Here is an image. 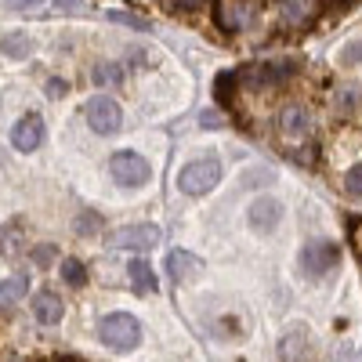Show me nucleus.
<instances>
[{
    "label": "nucleus",
    "mask_w": 362,
    "mask_h": 362,
    "mask_svg": "<svg viewBox=\"0 0 362 362\" xmlns=\"http://www.w3.org/2000/svg\"><path fill=\"white\" fill-rule=\"evenodd\" d=\"M221 174H225V167H221L218 156H199V160H192V163L181 167L177 189L185 192V196H206V192L221 181Z\"/></svg>",
    "instance_id": "obj_1"
},
{
    "label": "nucleus",
    "mask_w": 362,
    "mask_h": 362,
    "mask_svg": "<svg viewBox=\"0 0 362 362\" xmlns=\"http://www.w3.org/2000/svg\"><path fill=\"white\" fill-rule=\"evenodd\" d=\"M98 334H102V341H105L109 348L131 351V348H138V341H141V322H138L134 315H127V312H112V315L102 319Z\"/></svg>",
    "instance_id": "obj_2"
},
{
    "label": "nucleus",
    "mask_w": 362,
    "mask_h": 362,
    "mask_svg": "<svg viewBox=\"0 0 362 362\" xmlns=\"http://www.w3.org/2000/svg\"><path fill=\"white\" fill-rule=\"evenodd\" d=\"M341 264V247L329 243V239H312V243H305V250H300V268H305V276L312 279H322L326 272H334Z\"/></svg>",
    "instance_id": "obj_3"
},
{
    "label": "nucleus",
    "mask_w": 362,
    "mask_h": 362,
    "mask_svg": "<svg viewBox=\"0 0 362 362\" xmlns=\"http://www.w3.org/2000/svg\"><path fill=\"white\" fill-rule=\"evenodd\" d=\"M83 116H87L90 131H98V134H116L119 124H124V109H119V102L109 98V95H95L83 105Z\"/></svg>",
    "instance_id": "obj_4"
},
{
    "label": "nucleus",
    "mask_w": 362,
    "mask_h": 362,
    "mask_svg": "<svg viewBox=\"0 0 362 362\" xmlns=\"http://www.w3.org/2000/svg\"><path fill=\"white\" fill-rule=\"evenodd\" d=\"M261 11V0H218L214 4V15H218V25L225 33H239L247 29Z\"/></svg>",
    "instance_id": "obj_5"
},
{
    "label": "nucleus",
    "mask_w": 362,
    "mask_h": 362,
    "mask_svg": "<svg viewBox=\"0 0 362 362\" xmlns=\"http://www.w3.org/2000/svg\"><path fill=\"white\" fill-rule=\"evenodd\" d=\"M160 243V228L156 225H127V228H116L105 247L109 250H153Z\"/></svg>",
    "instance_id": "obj_6"
},
{
    "label": "nucleus",
    "mask_w": 362,
    "mask_h": 362,
    "mask_svg": "<svg viewBox=\"0 0 362 362\" xmlns=\"http://www.w3.org/2000/svg\"><path fill=\"white\" fill-rule=\"evenodd\" d=\"M109 170H112V177L119 181V185H127V189H138L153 177V167H148L138 153H116L109 160Z\"/></svg>",
    "instance_id": "obj_7"
},
{
    "label": "nucleus",
    "mask_w": 362,
    "mask_h": 362,
    "mask_svg": "<svg viewBox=\"0 0 362 362\" xmlns=\"http://www.w3.org/2000/svg\"><path fill=\"white\" fill-rule=\"evenodd\" d=\"M290 73H297V62H254V66H247L243 69V80L247 87H276V83H283Z\"/></svg>",
    "instance_id": "obj_8"
},
{
    "label": "nucleus",
    "mask_w": 362,
    "mask_h": 362,
    "mask_svg": "<svg viewBox=\"0 0 362 362\" xmlns=\"http://www.w3.org/2000/svg\"><path fill=\"white\" fill-rule=\"evenodd\" d=\"M279 218H283V203H279V199H272V196L254 199V203H250V210H247L250 228H254V232H261V235L276 232V228H279Z\"/></svg>",
    "instance_id": "obj_9"
},
{
    "label": "nucleus",
    "mask_w": 362,
    "mask_h": 362,
    "mask_svg": "<svg viewBox=\"0 0 362 362\" xmlns=\"http://www.w3.org/2000/svg\"><path fill=\"white\" fill-rule=\"evenodd\" d=\"M322 0H279V22L286 29H305L319 18Z\"/></svg>",
    "instance_id": "obj_10"
},
{
    "label": "nucleus",
    "mask_w": 362,
    "mask_h": 362,
    "mask_svg": "<svg viewBox=\"0 0 362 362\" xmlns=\"http://www.w3.org/2000/svg\"><path fill=\"white\" fill-rule=\"evenodd\" d=\"M11 141H15L18 153H37L40 141H44V116L40 112H25L15 124V131H11Z\"/></svg>",
    "instance_id": "obj_11"
},
{
    "label": "nucleus",
    "mask_w": 362,
    "mask_h": 362,
    "mask_svg": "<svg viewBox=\"0 0 362 362\" xmlns=\"http://www.w3.org/2000/svg\"><path fill=\"white\" fill-rule=\"evenodd\" d=\"M279 131L290 138V141H300V138H308L312 134V116L305 105H286L279 112Z\"/></svg>",
    "instance_id": "obj_12"
},
{
    "label": "nucleus",
    "mask_w": 362,
    "mask_h": 362,
    "mask_svg": "<svg viewBox=\"0 0 362 362\" xmlns=\"http://www.w3.org/2000/svg\"><path fill=\"white\" fill-rule=\"evenodd\" d=\"M62 315H66V305H62V297H58V293L44 290V293H37V297H33V319H37L40 326H54V322H62Z\"/></svg>",
    "instance_id": "obj_13"
},
{
    "label": "nucleus",
    "mask_w": 362,
    "mask_h": 362,
    "mask_svg": "<svg viewBox=\"0 0 362 362\" xmlns=\"http://www.w3.org/2000/svg\"><path fill=\"white\" fill-rule=\"evenodd\" d=\"M167 272H170V279L185 283V279H192V276L203 272V261L196 254H189V250H170L167 254Z\"/></svg>",
    "instance_id": "obj_14"
},
{
    "label": "nucleus",
    "mask_w": 362,
    "mask_h": 362,
    "mask_svg": "<svg viewBox=\"0 0 362 362\" xmlns=\"http://www.w3.org/2000/svg\"><path fill=\"white\" fill-rule=\"evenodd\" d=\"M0 51H4V58L25 62V58L33 54V40H29L25 33H4V40H0Z\"/></svg>",
    "instance_id": "obj_15"
},
{
    "label": "nucleus",
    "mask_w": 362,
    "mask_h": 362,
    "mask_svg": "<svg viewBox=\"0 0 362 362\" xmlns=\"http://www.w3.org/2000/svg\"><path fill=\"white\" fill-rule=\"evenodd\" d=\"M127 276H131V286L138 290V293H153L156 290V279H153V268H148L141 257H134L131 264H127Z\"/></svg>",
    "instance_id": "obj_16"
},
{
    "label": "nucleus",
    "mask_w": 362,
    "mask_h": 362,
    "mask_svg": "<svg viewBox=\"0 0 362 362\" xmlns=\"http://www.w3.org/2000/svg\"><path fill=\"white\" fill-rule=\"evenodd\" d=\"M329 102H334L337 112H351V109L362 102V87H355V83H341V87H334Z\"/></svg>",
    "instance_id": "obj_17"
},
{
    "label": "nucleus",
    "mask_w": 362,
    "mask_h": 362,
    "mask_svg": "<svg viewBox=\"0 0 362 362\" xmlns=\"http://www.w3.org/2000/svg\"><path fill=\"white\" fill-rule=\"evenodd\" d=\"M279 355H286V358H305V355H312L308 334H300V329L286 334V337H283V344H279Z\"/></svg>",
    "instance_id": "obj_18"
},
{
    "label": "nucleus",
    "mask_w": 362,
    "mask_h": 362,
    "mask_svg": "<svg viewBox=\"0 0 362 362\" xmlns=\"http://www.w3.org/2000/svg\"><path fill=\"white\" fill-rule=\"evenodd\" d=\"M22 243H25V228L22 225H8L4 232H0V247H4L8 257H15L22 250Z\"/></svg>",
    "instance_id": "obj_19"
},
{
    "label": "nucleus",
    "mask_w": 362,
    "mask_h": 362,
    "mask_svg": "<svg viewBox=\"0 0 362 362\" xmlns=\"http://www.w3.org/2000/svg\"><path fill=\"white\" fill-rule=\"evenodd\" d=\"M25 290H29L25 276H8L4 283H0V297L4 300H18V297H25Z\"/></svg>",
    "instance_id": "obj_20"
},
{
    "label": "nucleus",
    "mask_w": 362,
    "mask_h": 362,
    "mask_svg": "<svg viewBox=\"0 0 362 362\" xmlns=\"http://www.w3.org/2000/svg\"><path fill=\"white\" fill-rule=\"evenodd\" d=\"M62 279H66L69 286H83V283H87V268H83V261H76V257L62 261Z\"/></svg>",
    "instance_id": "obj_21"
},
{
    "label": "nucleus",
    "mask_w": 362,
    "mask_h": 362,
    "mask_svg": "<svg viewBox=\"0 0 362 362\" xmlns=\"http://www.w3.org/2000/svg\"><path fill=\"white\" fill-rule=\"evenodd\" d=\"M276 181V170H268V167H254V170H247L243 174V189H264V185H272Z\"/></svg>",
    "instance_id": "obj_22"
},
{
    "label": "nucleus",
    "mask_w": 362,
    "mask_h": 362,
    "mask_svg": "<svg viewBox=\"0 0 362 362\" xmlns=\"http://www.w3.org/2000/svg\"><path fill=\"white\" fill-rule=\"evenodd\" d=\"M235 73H221L218 80H214V98L221 102V105H232V87H235Z\"/></svg>",
    "instance_id": "obj_23"
},
{
    "label": "nucleus",
    "mask_w": 362,
    "mask_h": 362,
    "mask_svg": "<svg viewBox=\"0 0 362 362\" xmlns=\"http://www.w3.org/2000/svg\"><path fill=\"white\" fill-rule=\"evenodd\" d=\"M119 80H124V69L112 66V62H105V66L95 69V83H98V87H116Z\"/></svg>",
    "instance_id": "obj_24"
},
{
    "label": "nucleus",
    "mask_w": 362,
    "mask_h": 362,
    "mask_svg": "<svg viewBox=\"0 0 362 362\" xmlns=\"http://www.w3.org/2000/svg\"><path fill=\"white\" fill-rule=\"evenodd\" d=\"M341 66H362V37H355V40H348L344 47H341Z\"/></svg>",
    "instance_id": "obj_25"
},
{
    "label": "nucleus",
    "mask_w": 362,
    "mask_h": 362,
    "mask_svg": "<svg viewBox=\"0 0 362 362\" xmlns=\"http://www.w3.org/2000/svg\"><path fill=\"white\" fill-rule=\"evenodd\" d=\"M54 261H58V247H54V243L33 247V264H37V268H51Z\"/></svg>",
    "instance_id": "obj_26"
},
{
    "label": "nucleus",
    "mask_w": 362,
    "mask_h": 362,
    "mask_svg": "<svg viewBox=\"0 0 362 362\" xmlns=\"http://www.w3.org/2000/svg\"><path fill=\"white\" fill-rule=\"evenodd\" d=\"M344 189L351 199H362V163H355L348 174H344Z\"/></svg>",
    "instance_id": "obj_27"
},
{
    "label": "nucleus",
    "mask_w": 362,
    "mask_h": 362,
    "mask_svg": "<svg viewBox=\"0 0 362 362\" xmlns=\"http://www.w3.org/2000/svg\"><path fill=\"white\" fill-rule=\"evenodd\" d=\"M109 18L119 22V25H134V29H141V33H148V29H153L145 18H138V15H131V11H109Z\"/></svg>",
    "instance_id": "obj_28"
},
{
    "label": "nucleus",
    "mask_w": 362,
    "mask_h": 362,
    "mask_svg": "<svg viewBox=\"0 0 362 362\" xmlns=\"http://www.w3.org/2000/svg\"><path fill=\"white\" fill-rule=\"evenodd\" d=\"M98 228H102V218H98V214H90V210H87V214L80 218V225H76L80 235H95Z\"/></svg>",
    "instance_id": "obj_29"
},
{
    "label": "nucleus",
    "mask_w": 362,
    "mask_h": 362,
    "mask_svg": "<svg viewBox=\"0 0 362 362\" xmlns=\"http://www.w3.org/2000/svg\"><path fill=\"white\" fill-rule=\"evenodd\" d=\"M167 4H170L174 11H199L206 0H167Z\"/></svg>",
    "instance_id": "obj_30"
},
{
    "label": "nucleus",
    "mask_w": 362,
    "mask_h": 362,
    "mask_svg": "<svg viewBox=\"0 0 362 362\" xmlns=\"http://www.w3.org/2000/svg\"><path fill=\"white\" fill-rule=\"evenodd\" d=\"M8 8H18V11H29V8H40L44 0H4Z\"/></svg>",
    "instance_id": "obj_31"
},
{
    "label": "nucleus",
    "mask_w": 362,
    "mask_h": 362,
    "mask_svg": "<svg viewBox=\"0 0 362 362\" xmlns=\"http://www.w3.org/2000/svg\"><path fill=\"white\" fill-rule=\"evenodd\" d=\"M58 11H83V0H54Z\"/></svg>",
    "instance_id": "obj_32"
},
{
    "label": "nucleus",
    "mask_w": 362,
    "mask_h": 362,
    "mask_svg": "<svg viewBox=\"0 0 362 362\" xmlns=\"http://www.w3.org/2000/svg\"><path fill=\"white\" fill-rule=\"evenodd\" d=\"M221 124H225L221 112H203V127H221Z\"/></svg>",
    "instance_id": "obj_33"
},
{
    "label": "nucleus",
    "mask_w": 362,
    "mask_h": 362,
    "mask_svg": "<svg viewBox=\"0 0 362 362\" xmlns=\"http://www.w3.org/2000/svg\"><path fill=\"white\" fill-rule=\"evenodd\" d=\"M351 239H355V247H358V254H362V221L351 228Z\"/></svg>",
    "instance_id": "obj_34"
}]
</instances>
